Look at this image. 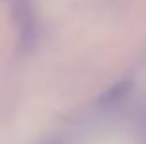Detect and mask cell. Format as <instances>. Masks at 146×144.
Masks as SVG:
<instances>
[{
    "mask_svg": "<svg viewBox=\"0 0 146 144\" xmlns=\"http://www.w3.org/2000/svg\"><path fill=\"white\" fill-rule=\"evenodd\" d=\"M96 144H120V142H117V141H104V142H96Z\"/></svg>",
    "mask_w": 146,
    "mask_h": 144,
    "instance_id": "obj_1",
    "label": "cell"
}]
</instances>
